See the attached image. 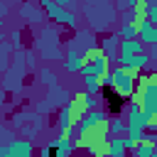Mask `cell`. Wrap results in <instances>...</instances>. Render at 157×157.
Returning <instances> with one entry per match:
<instances>
[{"label": "cell", "mask_w": 157, "mask_h": 157, "mask_svg": "<svg viewBox=\"0 0 157 157\" xmlns=\"http://www.w3.org/2000/svg\"><path fill=\"white\" fill-rule=\"evenodd\" d=\"M137 39L142 44H150V47H157V27L152 25V20H142L137 22Z\"/></svg>", "instance_id": "cell-9"}, {"label": "cell", "mask_w": 157, "mask_h": 157, "mask_svg": "<svg viewBox=\"0 0 157 157\" xmlns=\"http://www.w3.org/2000/svg\"><path fill=\"white\" fill-rule=\"evenodd\" d=\"M83 83H86V93H96V96H101V91H103V81L98 78V76H83Z\"/></svg>", "instance_id": "cell-16"}, {"label": "cell", "mask_w": 157, "mask_h": 157, "mask_svg": "<svg viewBox=\"0 0 157 157\" xmlns=\"http://www.w3.org/2000/svg\"><path fill=\"white\" fill-rule=\"evenodd\" d=\"M39 157H54V147H52V142L44 145V147L39 150Z\"/></svg>", "instance_id": "cell-20"}, {"label": "cell", "mask_w": 157, "mask_h": 157, "mask_svg": "<svg viewBox=\"0 0 157 157\" xmlns=\"http://www.w3.org/2000/svg\"><path fill=\"white\" fill-rule=\"evenodd\" d=\"M150 64H152L150 54H135V56H120L118 59V66H123V69H128L132 74H140V71L150 69Z\"/></svg>", "instance_id": "cell-8"}, {"label": "cell", "mask_w": 157, "mask_h": 157, "mask_svg": "<svg viewBox=\"0 0 157 157\" xmlns=\"http://www.w3.org/2000/svg\"><path fill=\"white\" fill-rule=\"evenodd\" d=\"M110 132L115 137H120V132H128V120L123 118H110Z\"/></svg>", "instance_id": "cell-18"}, {"label": "cell", "mask_w": 157, "mask_h": 157, "mask_svg": "<svg viewBox=\"0 0 157 157\" xmlns=\"http://www.w3.org/2000/svg\"><path fill=\"white\" fill-rule=\"evenodd\" d=\"M147 140H150V142H155V147H157V135H147Z\"/></svg>", "instance_id": "cell-23"}, {"label": "cell", "mask_w": 157, "mask_h": 157, "mask_svg": "<svg viewBox=\"0 0 157 157\" xmlns=\"http://www.w3.org/2000/svg\"><path fill=\"white\" fill-rule=\"evenodd\" d=\"M42 2V7L47 10V17L49 20H54L56 25H66V27H76V17L66 10V7H59L54 0H39Z\"/></svg>", "instance_id": "cell-7"}, {"label": "cell", "mask_w": 157, "mask_h": 157, "mask_svg": "<svg viewBox=\"0 0 157 157\" xmlns=\"http://www.w3.org/2000/svg\"><path fill=\"white\" fill-rule=\"evenodd\" d=\"M105 157H128V147H125V137H110Z\"/></svg>", "instance_id": "cell-14"}, {"label": "cell", "mask_w": 157, "mask_h": 157, "mask_svg": "<svg viewBox=\"0 0 157 157\" xmlns=\"http://www.w3.org/2000/svg\"><path fill=\"white\" fill-rule=\"evenodd\" d=\"M101 98H103V103H105V110H108L113 118H120V115H123V110L130 105V101H128V98H123L113 86H103Z\"/></svg>", "instance_id": "cell-5"}, {"label": "cell", "mask_w": 157, "mask_h": 157, "mask_svg": "<svg viewBox=\"0 0 157 157\" xmlns=\"http://www.w3.org/2000/svg\"><path fill=\"white\" fill-rule=\"evenodd\" d=\"M34 155V145L27 137H12L7 145L0 147V157H32Z\"/></svg>", "instance_id": "cell-6"}, {"label": "cell", "mask_w": 157, "mask_h": 157, "mask_svg": "<svg viewBox=\"0 0 157 157\" xmlns=\"http://www.w3.org/2000/svg\"><path fill=\"white\" fill-rule=\"evenodd\" d=\"M52 147H54V157H71V152L76 147V140H71L69 135H61V137L52 140Z\"/></svg>", "instance_id": "cell-11"}, {"label": "cell", "mask_w": 157, "mask_h": 157, "mask_svg": "<svg viewBox=\"0 0 157 157\" xmlns=\"http://www.w3.org/2000/svg\"><path fill=\"white\" fill-rule=\"evenodd\" d=\"M152 157H157V152H155V155H152Z\"/></svg>", "instance_id": "cell-24"}, {"label": "cell", "mask_w": 157, "mask_h": 157, "mask_svg": "<svg viewBox=\"0 0 157 157\" xmlns=\"http://www.w3.org/2000/svg\"><path fill=\"white\" fill-rule=\"evenodd\" d=\"M132 103H137L147 115H157V71L142 74L137 78V91L132 96Z\"/></svg>", "instance_id": "cell-2"}, {"label": "cell", "mask_w": 157, "mask_h": 157, "mask_svg": "<svg viewBox=\"0 0 157 157\" xmlns=\"http://www.w3.org/2000/svg\"><path fill=\"white\" fill-rule=\"evenodd\" d=\"M83 52H78V49H69L66 52V59H64V69L69 71V74H81V69H83Z\"/></svg>", "instance_id": "cell-10"}, {"label": "cell", "mask_w": 157, "mask_h": 157, "mask_svg": "<svg viewBox=\"0 0 157 157\" xmlns=\"http://www.w3.org/2000/svg\"><path fill=\"white\" fill-rule=\"evenodd\" d=\"M101 49L105 52V56L110 59V61H118L120 56V34H110V37H105L103 42H101Z\"/></svg>", "instance_id": "cell-12"}, {"label": "cell", "mask_w": 157, "mask_h": 157, "mask_svg": "<svg viewBox=\"0 0 157 157\" xmlns=\"http://www.w3.org/2000/svg\"><path fill=\"white\" fill-rule=\"evenodd\" d=\"M150 20H152V25L157 27V2H152V7H150Z\"/></svg>", "instance_id": "cell-21"}, {"label": "cell", "mask_w": 157, "mask_h": 157, "mask_svg": "<svg viewBox=\"0 0 157 157\" xmlns=\"http://www.w3.org/2000/svg\"><path fill=\"white\" fill-rule=\"evenodd\" d=\"M110 76H113V88L123 96V98H128V101H132V96H135V91H137V74H132V71H128V69H123V66H115L113 71H110Z\"/></svg>", "instance_id": "cell-4"}, {"label": "cell", "mask_w": 157, "mask_h": 157, "mask_svg": "<svg viewBox=\"0 0 157 157\" xmlns=\"http://www.w3.org/2000/svg\"><path fill=\"white\" fill-rule=\"evenodd\" d=\"M157 152V147H155V142H150L147 137L137 145V150H132V157H152Z\"/></svg>", "instance_id": "cell-15"}, {"label": "cell", "mask_w": 157, "mask_h": 157, "mask_svg": "<svg viewBox=\"0 0 157 157\" xmlns=\"http://www.w3.org/2000/svg\"><path fill=\"white\" fill-rule=\"evenodd\" d=\"M145 54V44L140 39H120V56H135Z\"/></svg>", "instance_id": "cell-13"}, {"label": "cell", "mask_w": 157, "mask_h": 157, "mask_svg": "<svg viewBox=\"0 0 157 157\" xmlns=\"http://www.w3.org/2000/svg\"><path fill=\"white\" fill-rule=\"evenodd\" d=\"M108 142H110V120L91 125V128H86L76 135V147L86 150L91 157H105Z\"/></svg>", "instance_id": "cell-1"}, {"label": "cell", "mask_w": 157, "mask_h": 157, "mask_svg": "<svg viewBox=\"0 0 157 157\" xmlns=\"http://www.w3.org/2000/svg\"><path fill=\"white\" fill-rule=\"evenodd\" d=\"M120 39H137V25L135 22H125V25H120Z\"/></svg>", "instance_id": "cell-17"}, {"label": "cell", "mask_w": 157, "mask_h": 157, "mask_svg": "<svg viewBox=\"0 0 157 157\" xmlns=\"http://www.w3.org/2000/svg\"><path fill=\"white\" fill-rule=\"evenodd\" d=\"M39 76H42V83H47V86H56V83H54V74H52L49 69H42Z\"/></svg>", "instance_id": "cell-19"}, {"label": "cell", "mask_w": 157, "mask_h": 157, "mask_svg": "<svg viewBox=\"0 0 157 157\" xmlns=\"http://www.w3.org/2000/svg\"><path fill=\"white\" fill-rule=\"evenodd\" d=\"M137 2H140V0H128V7L132 10V7H137Z\"/></svg>", "instance_id": "cell-22"}, {"label": "cell", "mask_w": 157, "mask_h": 157, "mask_svg": "<svg viewBox=\"0 0 157 157\" xmlns=\"http://www.w3.org/2000/svg\"><path fill=\"white\" fill-rule=\"evenodd\" d=\"M125 118H128V137H135L137 142H142V140L147 137V135H145V130L150 128L152 115H147V113H145L137 103H132V101H130Z\"/></svg>", "instance_id": "cell-3"}]
</instances>
